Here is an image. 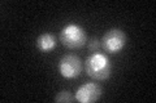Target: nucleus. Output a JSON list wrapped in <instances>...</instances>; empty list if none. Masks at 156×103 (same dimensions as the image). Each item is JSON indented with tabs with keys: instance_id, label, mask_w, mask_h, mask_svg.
Instances as JSON below:
<instances>
[{
	"instance_id": "obj_1",
	"label": "nucleus",
	"mask_w": 156,
	"mask_h": 103,
	"mask_svg": "<svg viewBox=\"0 0 156 103\" xmlns=\"http://www.w3.org/2000/svg\"><path fill=\"white\" fill-rule=\"evenodd\" d=\"M85 71L94 80H107L112 73V63L103 53H92L85 61Z\"/></svg>"
},
{
	"instance_id": "obj_2",
	"label": "nucleus",
	"mask_w": 156,
	"mask_h": 103,
	"mask_svg": "<svg viewBox=\"0 0 156 103\" xmlns=\"http://www.w3.org/2000/svg\"><path fill=\"white\" fill-rule=\"evenodd\" d=\"M61 44L68 49H80L87 43V35L85 30L76 23H69L60 31Z\"/></svg>"
},
{
	"instance_id": "obj_3",
	"label": "nucleus",
	"mask_w": 156,
	"mask_h": 103,
	"mask_svg": "<svg viewBox=\"0 0 156 103\" xmlns=\"http://www.w3.org/2000/svg\"><path fill=\"white\" fill-rule=\"evenodd\" d=\"M101 48L104 49L109 54H116V53L121 52L126 44V36L122 30L120 28H111L105 34L103 39H101Z\"/></svg>"
},
{
	"instance_id": "obj_4",
	"label": "nucleus",
	"mask_w": 156,
	"mask_h": 103,
	"mask_svg": "<svg viewBox=\"0 0 156 103\" xmlns=\"http://www.w3.org/2000/svg\"><path fill=\"white\" fill-rule=\"evenodd\" d=\"M58 72L62 77L74 79L82 72V61L76 54H65L58 62Z\"/></svg>"
},
{
	"instance_id": "obj_5",
	"label": "nucleus",
	"mask_w": 156,
	"mask_h": 103,
	"mask_svg": "<svg viewBox=\"0 0 156 103\" xmlns=\"http://www.w3.org/2000/svg\"><path fill=\"white\" fill-rule=\"evenodd\" d=\"M103 94L101 86L96 82H85L76 90V101L81 103H94Z\"/></svg>"
},
{
	"instance_id": "obj_6",
	"label": "nucleus",
	"mask_w": 156,
	"mask_h": 103,
	"mask_svg": "<svg viewBox=\"0 0 156 103\" xmlns=\"http://www.w3.org/2000/svg\"><path fill=\"white\" fill-rule=\"evenodd\" d=\"M56 44H57L56 36L52 35V34H48V32L42 34V35H39L37 39V48L43 53H48V52H51L52 49H55Z\"/></svg>"
},
{
	"instance_id": "obj_7",
	"label": "nucleus",
	"mask_w": 156,
	"mask_h": 103,
	"mask_svg": "<svg viewBox=\"0 0 156 103\" xmlns=\"http://www.w3.org/2000/svg\"><path fill=\"white\" fill-rule=\"evenodd\" d=\"M76 98L73 97V94L69 92V90H61L58 92L56 97H55V102H58V103H70L73 102Z\"/></svg>"
},
{
	"instance_id": "obj_8",
	"label": "nucleus",
	"mask_w": 156,
	"mask_h": 103,
	"mask_svg": "<svg viewBox=\"0 0 156 103\" xmlns=\"http://www.w3.org/2000/svg\"><path fill=\"white\" fill-rule=\"evenodd\" d=\"M87 45H89V49L92 53H96V52H99L101 44H100V41L98 40L96 37H92V39H90V40L87 41Z\"/></svg>"
}]
</instances>
